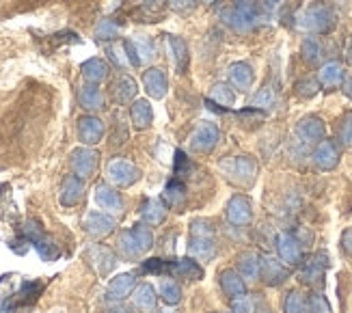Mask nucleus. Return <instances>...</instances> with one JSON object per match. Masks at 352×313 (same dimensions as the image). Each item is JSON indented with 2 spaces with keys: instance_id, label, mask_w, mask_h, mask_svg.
Wrapping results in <instances>:
<instances>
[{
  "instance_id": "obj_44",
  "label": "nucleus",
  "mask_w": 352,
  "mask_h": 313,
  "mask_svg": "<svg viewBox=\"0 0 352 313\" xmlns=\"http://www.w3.org/2000/svg\"><path fill=\"white\" fill-rule=\"evenodd\" d=\"M309 313H333L329 301L324 299V294H320V292L309 294Z\"/></svg>"
},
{
  "instance_id": "obj_38",
  "label": "nucleus",
  "mask_w": 352,
  "mask_h": 313,
  "mask_svg": "<svg viewBox=\"0 0 352 313\" xmlns=\"http://www.w3.org/2000/svg\"><path fill=\"white\" fill-rule=\"evenodd\" d=\"M300 56L307 65H318L322 58V43L318 41V37H305L300 43Z\"/></svg>"
},
{
  "instance_id": "obj_1",
  "label": "nucleus",
  "mask_w": 352,
  "mask_h": 313,
  "mask_svg": "<svg viewBox=\"0 0 352 313\" xmlns=\"http://www.w3.org/2000/svg\"><path fill=\"white\" fill-rule=\"evenodd\" d=\"M219 253L217 229L208 218H195L188 231V255L197 261H212Z\"/></svg>"
},
{
  "instance_id": "obj_20",
  "label": "nucleus",
  "mask_w": 352,
  "mask_h": 313,
  "mask_svg": "<svg viewBox=\"0 0 352 313\" xmlns=\"http://www.w3.org/2000/svg\"><path fill=\"white\" fill-rule=\"evenodd\" d=\"M212 111H219V113H225L229 111L232 106H236V89L229 85V83H219L214 85L208 93V100Z\"/></svg>"
},
{
  "instance_id": "obj_11",
  "label": "nucleus",
  "mask_w": 352,
  "mask_h": 313,
  "mask_svg": "<svg viewBox=\"0 0 352 313\" xmlns=\"http://www.w3.org/2000/svg\"><path fill=\"white\" fill-rule=\"evenodd\" d=\"M106 175H109L111 184H115L119 188H130L141 180V169L130 160L115 158L109 162V166H106Z\"/></svg>"
},
{
  "instance_id": "obj_53",
  "label": "nucleus",
  "mask_w": 352,
  "mask_h": 313,
  "mask_svg": "<svg viewBox=\"0 0 352 313\" xmlns=\"http://www.w3.org/2000/svg\"><path fill=\"white\" fill-rule=\"evenodd\" d=\"M145 5H158V3H162V0H143Z\"/></svg>"
},
{
  "instance_id": "obj_4",
  "label": "nucleus",
  "mask_w": 352,
  "mask_h": 313,
  "mask_svg": "<svg viewBox=\"0 0 352 313\" xmlns=\"http://www.w3.org/2000/svg\"><path fill=\"white\" fill-rule=\"evenodd\" d=\"M300 26L314 35H329L338 26V13H335L333 5L324 3V0H316L302 11Z\"/></svg>"
},
{
  "instance_id": "obj_2",
  "label": "nucleus",
  "mask_w": 352,
  "mask_h": 313,
  "mask_svg": "<svg viewBox=\"0 0 352 313\" xmlns=\"http://www.w3.org/2000/svg\"><path fill=\"white\" fill-rule=\"evenodd\" d=\"M154 231H151L149 225L145 223H139L134 225L132 229H126L119 233V240H117V250L119 255L128 259V261H136L141 259L147 250H151L154 246Z\"/></svg>"
},
{
  "instance_id": "obj_9",
  "label": "nucleus",
  "mask_w": 352,
  "mask_h": 313,
  "mask_svg": "<svg viewBox=\"0 0 352 313\" xmlns=\"http://www.w3.org/2000/svg\"><path fill=\"white\" fill-rule=\"evenodd\" d=\"M274 246H277V255L285 266H300L305 255H302V244L296 238L294 231H281L274 238Z\"/></svg>"
},
{
  "instance_id": "obj_49",
  "label": "nucleus",
  "mask_w": 352,
  "mask_h": 313,
  "mask_svg": "<svg viewBox=\"0 0 352 313\" xmlns=\"http://www.w3.org/2000/svg\"><path fill=\"white\" fill-rule=\"evenodd\" d=\"M104 313H134V311H132V307H128L124 303H115V305H111L109 309H106Z\"/></svg>"
},
{
  "instance_id": "obj_46",
  "label": "nucleus",
  "mask_w": 352,
  "mask_h": 313,
  "mask_svg": "<svg viewBox=\"0 0 352 313\" xmlns=\"http://www.w3.org/2000/svg\"><path fill=\"white\" fill-rule=\"evenodd\" d=\"M340 140L344 147H352V113H346L340 125Z\"/></svg>"
},
{
  "instance_id": "obj_25",
  "label": "nucleus",
  "mask_w": 352,
  "mask_h": 313,
  "mask_svg": "<svg viewBox=\"0 0 352 313\" xmlns=\"http://www.w3.org/2000/svg\"><path fill=\"white\" fill-rule=\"evenodd\" d=\"M227 80L236 91H249L255 80V72L247 61H238L227 69Z\"/></svg>"
},
{
  "instance_id": "obj_27",
  "label": "nucleus",
  "mask_w": 352,
  "mask_h": 313,
  "mask_svg": "<svg viewBox=\"0 0 352 313\" xmlns=\"http://www.w3.org/2000/svg\"><path fill=\"white\" fill-rule=\"evenodd\" d=\"M186 197H188L186 184H184L179 177H173L169 184L164 186L162 201H164V206L169 208V210H177V212H182V210H184V206H186Z\"/></svg>"
},
{
  "instance_id": "obj_17",
  "label": "nucleus",
  "mask_w": 352,
  "mask_h": 313,
  "mask_svg": "<svg viewBox=\"0 0 352 313\" xmlns=\"http://www.w3.org/2000/svg\"><path fill=\"white\" fill-rule=\"evenodd\" d=\"M82 227L91 238H106L115 231L117 221L109 212H89L82 221Z\"/></svg>"
},
{
  "instance_id": "obj_56",
  "label": "nucleus",
  "mask_w": 352,
  "mask_h": 313,
  "mask_svg": "<svg viewBox=\"0 0 352 313\" xmlns=\"http://www.w3.org/2000/svg\"><path fill=\"white\" fill-rule=\"evenodd\" d=\"M217 313H225V311H217Z\"/></svg>"
},
{
  "instance_id": "obj_19",
  "label": "nucleus",
  "mask_w": 352,
  "mask_h": 313,
  "mask_svg": "<svg viewBox=\"0 0 352 313\" xmlns=\"http://www.w3.org/2000/svg\"><path fill=\"white\" fill-rule=\"evenodd\" d=\"M104 134H106V125L102 119H98L94 115H87V117L78 119V138L82 145H87V147L98 145L104 138Z\"/></svg>"
},
{
  "instance_id": "obj_18",
  "label": "nucleus",
  "mask_w": 352,
  "mask_h": 313,
  "mask_svg": "<svg viewBox=\"0 0 352 313\" xmlns=\"http://www.w3.org/2000/svg\"><path fill=\"white\" fill-rule=\"evenodd\" d=\"M166 272L182 281H199V279H204V266L188 255V257L166 261Z\"/></svg>"
},
{
  "instance_id": "obj_30",
  "label": "nucleus",
  "mask_w": 352,
  "mask_h": 313,
  "mask_svg": "<svg viewBox=\"0 0 352 313\" xmlns=\"http://www.w3.org/2000/svg\"><path fill=\"white\" fill-rule=\"evenodd\" d=\"M141 218L149 227H158L166 221V206L160 199H145L141 206Z\"/></svg>"
},
{
  "instance_id": "obj_21",
  "label": "nucleus",
  "mask_w": 352,
  "mask_h": 313,
  "mask_svg": "<svg viewBox=\"0 0 352 313\" xmlns=\"http://www.w3.org/2000/svg\"><path fill=\"white\" fill-rule=\"evenodd\" d=\"M96 203L102 212H109V214L124 212V197H121V193H117L115 188L109 184L96 186Z\"/></svg>"
},
{
  "instance_id": "obj_34",
  "label": "nucleus",
  "mask_w": 352,
  "mask_h": 313,
  "mask_svg": "<svg viewBox=\"0 0 352 313\" xmlns=\"http://www.w3.org/2000/svg\"><path fill=\"white\" fill-rule=\"evenodd\" d=\"M169 48H171V54H173V61L175 65L182 74L188 72V65H190V50H188V43L184 37H177V35H169Z\"/></svg>"
},
{
  "instance_id": "obj_51",
  "label": "nucleus",
  "mask_w": 352,
  "mask_h": 313,
  "mask_svg": "<svg viewBox=\"0 0 352 313\" xmlns=\"http://www.w3.org/2000/svg\"><path fill=\"white\" fill-rule=\"evenodd\" d=\"M342 91H344V96H346L348 100H352V74H348V76L344 78Z\"/></svg>"
},
{
  "instance_id": "obj_54",
  "label": "nucleus",
  "mask_w": 352,
  "mask_h": 313,
  "mask_svg": "<svg viewBox=\"0 0 352 313\" xmlns=\"http://www.w3.org/2000/svg\"><path fill=\"white\" fill-rule=\"evenodd\" d=\"M201 3L210 7V5H217V3H219V0H201Z\"/></svg>"
},
{
  "instance_id": "obj_39",
  "label": "nucleus",
  "mask_w": 352,
  "mask_h": 313,
  "mask_svg": "<svg viewBox=\"0 0 352 313\" xmlns=\"http://www.w3.org/2000/svg\"><path fill=\"white\" fill-rule=\"evenodd\" d=\"M160 299L164 301V305L175 307L182 301V285L173 279H164L160 283Z\"/></svg>"
},
{
  "instance_id": "obj_24",
  "label": "nucleus",
  "mask_w": 352,
  "mask_h": 313,
  "mask_svg": "<svg viewBox=\"0 0 352 313\" xmlns=\"http://www.w3.org/2000/svg\"><path fill=\"white\" fill-rule=\"evenodd\" d=\"M219 285L223 290V294L229 301L240 299V296L247 294V283H244V277L236 270V268H225L219 274Z\"/></svg>"
},
{
  "instance_id": "obj_47",
  "label": "nucleus",
  "mask_w": 352,
  "mask_h": 313,
  "mask_svg": "<svg viewBox=\"0 0 352 313\" xmlns=\"http://www.w3.org/2000/svg\"><path fill=\"white\" fill-rule=\"evenodd\" d=\"M199 5V0H169V7L179 13V15H188L197 9Z\"/></svg>"
},
{
  "instance_id": "obj_31",
  "label": "nucleus",
  "mask_w": 352,
  "mask_h": 313,
  "mask_svg": "<svg viewBox=\"0 0 352 313\" xmlns=\"http://www.w3.org/2000/svg\"><path fill=\"white\" fill-rule=\"evenodd\" d=\"M130 121L136 130H145L154 121V108H151L149 100H134L130 106Z\"/></svg>"
},
{
  "instance_id": "obj_32",
  "label": "nucleus",
  "mask_w": 352,
  "mask_h": 313,
  "mask_svg": "<svg viewBox=\"0 0 352 313\" xmlns=\"http://www.w3.org/2000/svg\"><path fill=\"white\" fill-rule=\"evenodd\" d=\"M259 261H262V255L255 250H242L236 257V268L244 279H259Z\"/></svg>"
},
{
  "instance_id": "obj_22",
  "label": "nucleus",
  "mask_w": 352,
  "mask_h": 313,
  "mask_svg": "<svg viewBox=\"0 0 352 313\" xmlns=\"http://www.w3.org/2000/svg\"><path fill=\"white\" fill-rule=\"evenodd\" d=\"M85 197V182L78 175H67L60 184V193H58V201L63 208H74L78 206Z\"/></svg>"
},
{
  "instance_id": "obj_14",
  "label": "nucleus",
  "mask_w": 352,
  "mask_h": 313,
  "mask_svg": "<svg viewBox=\"0 0 352 313\" xmlns=\"http://www.w3.org/2000/svg\"><path fill=\"white\" fill-rule=\"evenodd\" d=\"M311 160H314L316 169H320V171H333V169H338V164L342 160V149L333 138H324L316 145V149L311 153Z\"/></svg>"
},
{
  "instance_id": "obj_48",
  "label": "nucleus",
  "mask_w": 352,
  "mask_h": 313,
  "mask_svg": "<svg viewBox=\"0 0 352 313\" xmlns=\"http://www.w3.org/2000/svg\"><path fill=\"white\" fill-rule=\"evenodd\" d=\"M340 246H342V253L352 259V227L342 231V238H340Z\"/></svg>"
},
{
  "instance_id": "obj_40",
  "label": "nucleus",
  "mask_w": 352,
  "mask_h": 313,
  "mask_svg": "<svg viewBox=\"0 0 352 313\" xmlns=\"http://www.w3.org/2000/svg\"><path fill=\"white\" fill-rule=\"evenodd\" d=\"M236 117H238V121L242 125H247V128H257V125L264 123L266 111H262V108H255V106H247V108H242V111H238Z\"/></svg>"
},
{
  "instance_id": "obj_52",
  "label": "nucleus",
  "mask_w": 352,
  "mask_h": 313,
  "mask_svg": "<svg viewBox=\"0 0 352 313\" xmlns=\"http://www.w3.org/2000/svg\"><path fill=\"white\" fill-rule=\"evenodd\" d=\"M344 54H346V63L352 67V35H350V39H348V43H346V50H344Z\"/></svg>"
},
{
  "instance_id": "obj_10",
  "label": "nucleus",
  "mask_w": 352,
  "mask_h": 313,
  "mask_svg": "<svg viewBox=\"0 0 352 313\" xmlns=\"http://www.w3.org/2000/svg\"><path fill=\"white\" fill-rule=\"evenodd\" d=\"M225 216L232 227H249L253 223V201L247 195H234L225 206Z\"/></svg>"
},
{
  "instance_id": "obj_7",
  "label": "nucleus",
  "mask_w": 352,
  "mask_h": 313,
  "mask_svg": "<svg viewBox=\"0 0 352 313\" xmlns=\"http://www.w3.org/2000/svg\"><path fill=\"white\" fill-rule=\"evenodd\" d=\"M221 140V130L212 121H199L190 134V149L195 153H212Z\"/></svg>"
},
{
  "instance_id": "obj_12",
  "label": "nucleus",
  "mask_w": 352,
  "mask_h": 313,
  "mask_svg": "<svg viewBox=\"0 0 352 313\" xmlns=\"http://www.w3.org/2000/svg\"><path fill=\"white\" fill-rule=\"evenodd\" d=\"M85 259L89 261V266L100 277L111 274V270L115 268V263H117V255L104 244H89L87 250H85Z\"/></svg>"
},
{
  "instance_id": "obj_29",
  "label": "nucleus",
  "mask_w": 352,
  "mask_h": 313,
  "mask_svg": "<svg viewBox=\"0 0 352 313\" xmlns=\"http://www.w3.org/2000/svg\"><path fill=\"white\" fill-rule=\"evenodd\" d=\"M136 93H139V85H136V80H134L132 76L121 74V76L115 78V83H113V98L119 104H130L136 98Z\"/></svg>"
},
{
  "instance_id": "obj_28",
  "label": "nucleus",
  "mask_w": 352,
  "mask_h": 313,
  "mask_svg": "<svg viewBox=\"0 0 352 313\" xmlns=\"http://www.w3.org/2000/svg\"><path fill=\"white\" fill-rule=\"evenodd\" d=\"M134 290H136V277L132 272L117 274L109 283V296H111V301H117V303L126 301Z\"/></svg>"
},
{
  "instance_id": "obj_6",
  "label": "nucleus",
  "mask_w": 352,
  "mask_h": 313,
  "mask_svg": "<svg viewBox=\"0 0 352 313\" xmlns=\"http://www.w3.org/2000/svg\"><path fill=\"white\" fill-rule=\"evenodd\" d=\"M329 266H331L329 253L327 250H318V253L307 257V261L300 263V272H298L300 283L307 288H314V290H322Z\"/></svg>"
},
{
  "instance_id": "obj_13",
  "label": "nucleus",
  "mask_w": 352,
  "mask_h": 313,
  "mask_svg": "<svg viewBox=\"0 0 352 313\" xmlns=\"http://www.w3.org/2000/svg\"><path fill=\"white\" fill-rule=\"evenodd\" d=\"M259 279L270 288H279L289 279V268L277 257L262 255V261H259Z\"/></svg>"
},
{
  "instance_id": "obj_23",
  "label": "nucleus",
  "mask_w": 352,
  "mask_h": 313,
  "mask_svg": "<svg viewBox=\"0 0 352 313\" xmlns=\"http://www.w3.org/2000/svg\"><path fill=\"white\" fill-rule=\"evenodd\" d=\"M143 87H145L149 98L162 100L166 96V91H169V78H166L164 69H160V67H149L143 74Z\"/></svg>"
},
{
  "instance_id": "obj_37",
  "label": "nucleus",
  "mask_w": 352,
  "mask_h": 313,
  "mask_svg": "<svg viewBox=\"0 0 352 313\" xmlns=\"http://www.w3.org/2000/svg\"><path fill=\"white\" fill-rule=\"evenodd\" d=\"M78 100H80V106L87 108V111H98V108L104 106V96L98 89V85H85L78 93Z\"/></svg>"
},
{
  "instance_id": "obj_42",
  "label": "nucleus",
  "mask_w": 352,
  "mask_h": 313,
  "mask_svg": "<svg viewBox=\"0 0 352 313\" xmlns=\"http://www.w3.org/2000/svg\"><path fill=\"white\" fill-rule=\"evenodd\" d=\"M322 89L318 83V78H300L294 85V93L300 98V100H311L318 96V91Z\"/></svg>"
},
{
  "instance_id": "obj_16",
  "label": "nucleus",
  "mask_w": 352,
  "mask_h": 313,
  "mask_svg": "<svg viewBox=\"0 0 352 313\" xmlns=\"http://www.w3.org/2000/svg\"><path fill=\"white\" fill-rule=\"evenodd\" d=\"M324 134H327V125L322 117L318 115H307L296 123V136L305 145H318L320 140H324Z\"/></svg>"
},
{
  "instance_id": "obj_50",
  "label": "nucleus",
  "mask_w": 352,
  "mask_h": 313,
  "mask_svg": "<svg viewBox=\"0 0 352 313\" xmlns=\"http://www.w3.org/2000/svg\"><path fill=\"white\" fill-rule=\"evenodd\" d=\"M279 7H281V0H264V3H262V9L266 13H274Z\"/></svg>"
},
{
  "instance_id": "obj_45",
  "label": "nucleus",
  "mask_w": 352,
  "mask_h": 313,
  "mask_svg": "<svg viewBox=\"0 0 352 313\" xmlns=\"http://www.w3.org/2000/svg\"><path fill=\"white\" fill-rule=\"evenodd\" d=\"M232 313H255V301L251 296H240V299L232 301Z\"/></svg>"
},
{
  "instance_id": "obj_35",
  "label": "nucleus",
  "mask_w": 352,
  "mask_h": 313,
  "mask_svg": "<svg viewBox=\"0 0 352 313\" xmlns=\"http://www.w3.org/2000/svg\"><path fill=\"white\" fill-rule=\"evenodd\" d=\"M82 76H85V80L89 85H100L106 76H109V65L102 61V58H89L82 63V67H80Z\"/></svg>"
},
{
  "instance_id": "obj_43",
  "label": "nucleus",
  "mask_w": 352,
  "mask_h": 313,
  "mask_svg": "<svg viewBox=\"0 0 352 313\" xmlns=\"http://www.w3.org/2000/svg\"><path fill=\"white\" fill-rule=\"evenodd\" d=\"M119 35V24L115 20H102L96 28V37L98 39H115Z\"/></svg>"
},
{
  "instance_id": "obj_36",
  "label": "nucleus",
  "mask_w": 352,
  "mask_h": 313,
  "mask_svg": "<svg viewBox=\"0 0 352 313\" xmlns=\"http://www.w3.org/2000/svg\"><path fill=\"white\" fill-rule=\"evenodd\" d=\"M283 313H309V296L300 290H289L283 301Z\"/></svg>"
},
{
  "instance_id": "obj_5",
  "label": "nucleus",
  "mask_w": 352,
  "mask_h": 313,
  "mask_svg": "<svg viewBox=\"0 0 352 313\" xmlns=\"http://www.w3.org/2000/svg\"><path fill=\"white\" fill-rule=\"evenodd\" d=\"M221 20L238 33H247V30L255 28L259 20L257 0H236V5L221 11Z\"/></svg>"
},
{
  "instance_id": "obj_15",
  "label": "nucleus",
  "mask_w": 352,
  "mask_h": 313,
  "mask_svg": "<svg viewBox=\"0 0 352 313\" xmlns=\"http://www.w3.org/2000/svg\"><path fill=\"white\" fill-rule=\"evenodd\" d=\"M69 164H72L74 175L87 180V177H91L98 171V166H100V153L96 149H91V147H78L76 151H72Z\"/></svg>"
},
{
  "instance_id": "obj_3",
  "label": "nucleus",
  "mask_w": 352,
  "mask_h": 313,
  "mask_svg": "<svg viewBox=\"0 0 352 313\" xmlns=\"http://www.w3.org/2000/svg\"><path fill=\"white\" fill-rule=\"evenodd\" d=\"M219 169L229 184L240 188H251L259 175V164L253 155H229L219 162Z\"/></svg>"
},
{
  "instance_id": "obj_8",
  "label": "nucleus",
  "mask_w": 352,
  "mask_h": 313,
  "mask_svg": "<svg viewBox=\"0 0 352 313\" xmlns=\"http://www.w3.org/2000/svg\"><path fill=\"white\" fill-rule=\"evenodd\" d=\"M24 238L35 244L37 253L43 261H54L58 257V246L54 244V240L48 236V233H43L41 225L37 221H28L26 227H24Z\"/></svg>"
},
{
  "instance_id": "obj_33",
  "label": "nucleus",
  "mask_w": 352,
  "mask_h": 313,
  "mask_svg": "<svg viewBox=\"0 0 352 313\" xmlns=\"http://www.w3.org/2000/svg\"><path fill=\"white\" fill-rule=\"evenodd\" d=\"M158 305V294L149 283H143L134 290V307L141 313H154Z\"/></svg>"
},
{
  "instance_id": "obj_55",
  "label": "nucleus",
  "mask_w": 352,
  "mask_h": 313,
  "mask_svg": "<svg viewBox=\"0 0 352 313\" xmlns=\"http://www.w3.org/2000/svg\"><path fill=\"white\" fill-rule=\"evenodd\" d=\"M154 313H175V311H154Z\"/></svg>"
},
{
  "instance_id": "obj_41",
  "label": "nucleus",
  "mask_w": 352,
  "mask_h": 313,
  "mask_svg": "<svg viewBox=\"0 0 352 313\" xmlns=\"http://www.w3.org/2000/svg\"><path fill=\"white\" fill-rule=\"evenodd\" d=\"M274 104H277V89L274 87H262L255 93V98L251 102V106L262 108V111H270Z\"/></svg>"
},
{
  "instance_id": "obj_26",
  "label": "nucleus",
  "mask_w": 352,
  "mask_h": 313,
  "mask_svg": "<svg viewBox=\"0 0 352 313\" xmlns=\"http://www.w3.org/2000/svg\"><path fill=\"white\" fill-rule=\"evenodd\" d=\"M344 78H346V72H344V65L338 61H329L324 63L322 67L318 72V83L324 91H335V89H342L344 85Z\"/></svg>"
}]
</instances>
